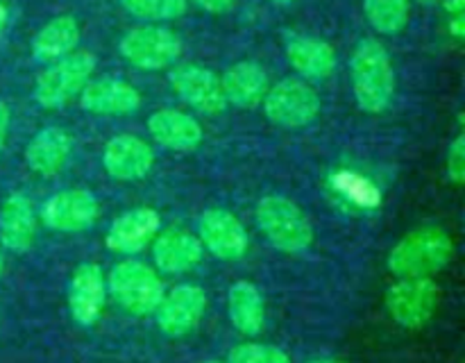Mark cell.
I'll return each mask as SVG.
<instances>
[{
  "mask_svg": "<svg viewBox=\"0 0 465 363\" xmlns=\"http://www.w3.org/2000/svg\"><path fill=\"white\" fill-rule=\"evenodd\" d=\"M354 100L366 113H380L395 93V73L389 53L375 39H363L350 59Z\"/></svg>",
  "mask_w": 465,
  "mask_h": 363,
  "instance_id": "obj_1",
  "label": "cell"
},
{
  "mask_svg": "<svg viewBox=\"0 0 465 363\" xmlns=\"http://www.w3.org/2000/svg\"><path fill=\"white\" fill-rule=\"evenodd\" d=\"M454 243L440 227H420L404 236L389 254V270L398 277H431L452 261Z\"/></svg>",
  "mask_w": 465,
  "mask_h": 363,
  "instance_id": "obj_2",
  "label": "cell"
},
{
  "mask_svg": "<svg viewBox=\"0 0 465 363\" xmlns=\"http://www.w3.org/2000/svg\"><path fill=\"white\" fill-rule=\"evenodd\" d=\"M257 222L266 239L282 252H304L313 240L309 218L298 204L282 195H266L257 204Z\"/></svg>",
  "mask_w": 465,
  "mask_h": 363,
  "instance_id": "obj_3",
  "label": "cell"
},
{
  "mask_svg": "<svg viewBox=\"0 0 465 363\" xmlns=\"http://www.w3.org/2000/svg\"><path fill=\"white\" fill-rule=\"evenodd\" d=\"M109 290L114 299L132 316H150L163 298V281L143 261H121L109 272Z\"/></svg>",
  "mask_w": 465,
  "mask_h": 363,
  "instance_id": "obj_4",
  "label": "cell"
},
{
  "mask_svg": "<svg viewBox=\"0 0 465 363\" xmlns=\"http://www.w3.org/2000/svg\"><path fill=\"white\" fill-rule=\"evenodd\" d=\"M95 71V57L86 50L50 64L35 84V100L44 109H57L80 93Z\"/></svg>",
  "mask_w": 465,
  "mask_h": 363,
  "instance_id": "obj_5",
  "label": "cell"
},
{
  "mask_svg": "<svg viewBox=\"0 0 465 363\" xmlns=\"http://www.w3.org/2000/svg\"><path fill=\"white\" fill-rule=\"evenodd\" d=\"M439 284L431 277H400L386 290V309L400 327L420 329L439 307Z\"/></svg>",
  "mask_w": 465,
  "mask_h": 363,
  "instance_id": "obj_6",
  "label": "cell"
},
{
  "mask_svg": "<svg viewBox=\"0 0 465 363\" xmlns=\"http://www.w3.org/2000/svg\"><path fill=\"white\" fill-rule=\"evenodd\" d=\"M123 59L141 71H162L173 66L182 54V41L175 32L159 25L134 27L118 44Z\"/></svg>",
  "mask_w": 465,
  "mask_h": 363,
  "instance_id": "obj_7",
  "label": "cell"
},
{
  "mask_svg": "<svg viewBox=\"0 0 465 363\" xmlns=\"http://www.w3.org/2000/svg\"><path fill=\"white\" fill-rule=\"evenodd\" d=\"M263 112L280 127H304L321 113V98L302 80H284L266 91Z\"/></svg>",
  "mask_w": 465,
  "mask_h": 363,
  "instance_id": "obj_8",
  "label": "cell"
},
{
  "mask_svg": "<svg viewBox=\"0 0 465 363\" xmlns=\"http://www.w3.org/2000/svg\"><path fill=\"white\" fill-rule=\"evenodd\" d=\"M168 82H171L173 91L189 107H193L195 112L216 116V113H221L227 107L221 77L209 71V68L184 64V66L173 68L171 75H168Z\"/></svg>",
  "mask_w": 465,
  "mask_h": 363,
  "instance_id": "obj_9",
  "label": "cell"
},
{
  "mask_svg": "<svg viewBox=\"0 0 465 363\" xmlns=\"http://www.w3.org/2000/svg\"><path fill=\"white\" fill-rule=\"evenodd\" d=\"M207 309V295L195 284H180L163 293L162 302L157 307L159 329L166 336L180 338V336L191 334L200 325Z\"/></svg>",
  "mask_w": 465,
  "mask_h": 363,
  "instance_id": "obj_10",
  "label": "cell"
},
{
  "mask_svg": "<svg viewBox=\"0 0 465 363\" xmlns=\"http://www.w3.org/2000/svg\"><path fill=\"white\" fill-rule=\"evenodd\" d=\"M198 234L203 248L223 261H236L248 252V231L239 218L225 209H207L200 216Z\"/></svg>",
  "mask_w": 465,
  "mask_h": 363,
  "instance_id": "obj_11",
  "label": "cell"
},
{
  "mask_svg": "<svg viewBox=\"0 0 465 363\" xmlns=\"http://www.w3.org/2000/svg\"><path fill=\"white\" fill-rule=\"evenodd\" d=\"M98 218V200L86 189H68L54 193L41 207V221L54 231H82Z\"/></svg>",
  "mask_w": 465,
  "mask_h": 363,
  "instance_id": "obj_12",
  "label": "cell"
},
{
  "mask_svg": "<svg viewBox=\"0 0 465 363\" xmlns=\"http://www.w3.org/2000/svg\"><path fill=\"white\" fill-rule=\"evenodd\" d=\"M154 152L143 139L132 134L114 136L103 150V166L114 180L134 182L150 172Z\"/></svg>",
  "mask_w": 465,
  "mask_h": 363,
  "instance_id": "obj_13",
  "label": "cell"
},
{
  "mask_svg": "<svg viewBox=\"0 0 465 363\" xmlns=\"http://www.w3.org/2000/svg\"><path fill=\"white\" fill-rule=\"evenodd\" d=\"M104 307V277L98 263H82L68 284V309L77 325L89 327L100 318Z\"/></svg>",
  "mask_w": 465,
  "mask_h": 363,
  "instance_id": "obj_14",
  "label": "cell"
},
{
  "mask_svg": "<svg viewBox=\"0 0 465 363\" xmlns=\"http://www.w3.org/2000/svg\"><path fill=\"white\" fill-rule=\"evenodd\" d=\"M162 218L154 209L139 207L121 213L107 231V248L116 254H136L157 236Z\"/></svg>",
  "mask_w": 465,
  "mask_h": 363,
  "instance_id": "obj_15",
  "label": "cell"
},
{
  "mask_svg": "<svg viewBox=\"0 0 465 363\" xmlns=\"http://www.w3.org/2000/svg\"><path fill=\"white\" fill-rule=\"evenodd\" d=\"M80 104L95 116H127L141 107V93L123 80L86 82Z\"/></svg>",
  "mask_w": 465,
  "mask_h": 363,
  "instance_id": "obj_16",
  "label": "cell"
},
{
  "mask_svg": "<svg viewBox=\"0 0 465 363\" xmlns=\"http://www.w3.org/2000/svg\"><path fill=\"white\" fill-rule=\"evenodd\" d=\"M36 213L25 193H12L0 207V243L12 252H25L35 243Z\"/></svg>",
  "mask_w": 465,
  "mask_h": 363,
  "instance_id": "obj_17",
  "label": "cell"
},
{
  "mask_svg": "<svg viewBox=\"0 0 465 363\" xmlns=\"http://www.w3.org/2000/svg\"><path fill=\"white\" fill-rule=\"evenodd\" d=\"M148 132L159 145L175 152H191L203 143V127L189 113L162 109L148 118Z\"/></svg>",
  "mask_w": 465,
  "mask_h": 363,
  "instance_id": "obj_18",
  "label": "cell"
},
{
  "mask_svg": "<svg viewBox=\"0 0 465 363\" xmlns=\"http://www.w3.org/2000/svg\"><path fill=\"white\" fill-rule=\"evenodd\" d=\"M153 257L159 270L168 272V275H180V272L198 266L203 259V243L191 231L168 230L154 240Z\"/></svg>",
  "mask_w": 465,
  "mask_h": 363,
  "instance_id": "obj_19",
  "label": "cell"
},
{
  "mask_svg": "<svg viewBox=\"0 0 465 363\" xmlns=\"http://www.w3.org/2000/svg\"><path fill=\"white\" fill-rule=\"evenodd\" d=\"M73 150V139L64 127H45L25 148V162L36 175H54L62 171Z\"/></svg>",
  "mask_w": 465,
  "mask_h": 363,
  "instance_id": "obj_20",
  "label": "cell"
},
{
  "mask_svg": "<svg viewBox=\"0 0 465 363\" xmlns=\"http://www.w3.org/2000/svg\"><path fill=\"white\" fill-rule=\"evenodd\" d=\"M223 93L227 103L236 107H257L268 91V75L257 62H239L227 68L221 77Z\"/></svg>",
  "mask_w": 465,
  "mask_h": 363,
  "instance_id": "obj_21",
  "label": "cell"
},
{
  "mask_svg": "<svg viewBox=\"0 0 465 363\" xmlns=\"http://www.w3.org/2000/svg\"><path fill=\"white\" fill-rule=\"evenodd\" d=\"M291 66L307 80H325L334 73L336 54L327 41L313 36H295L286 44Z\"/></svg>",
  "mask_w": 465,
  "mask_h": 363,
  "instance_id": "obj_22",
  "label": "cell"
},
{
  "mask_svg": "<svg viewBox=\"0 0 465 363\" xmlns=\"http://www.w3.org/2000/svg\"><path fill=\"white\" fill-rule=\"evenodd\" d=\"M77 41H80V25L75 18L57 16L36 32L35 41H32V54L36 62L53 64L71 54Z\"/></svg>",
  "mask_w": 465,
  "mask_h": 363,
  "instance_id": "obj_23",
  "label": "cell"
},
{
  "mask_svg": "<svg viewBox=\"0 0 465 363\" xmlns=\"http://www.w3.org/2000/svg\"><path fill=\"white\" fill-rule=\"evenodd\" d=\"M227 311H230V320L241 334L257 336L263 327V299L257 286L252 281H236L232 284L230 293H227Z\"/></svg>",
  "mask_w": 465,
  "mask_h": 363,
  "instance_id": "obj_24",
  "label": "cell"
},
{
  "mask_svg": "<svg viewBox=\"0 0 465 363\" xmlns=\"http://www.w3.org/2000/svg\"><path fill=\"white\" fill-rule=\"evenodd\" d=\"M368 23L381 34H398L409 21V0H363Z\"/></svg>",
  "mask_w": 465,
  "mask_h": 363,
  "instance_id": "obj_25",
  "label": "cell"
},
{
  "mask_svg": "<svg viewBox=\"0 0 465 363\" xmlns=\"http://www.w3.org/2000/svg\"><path fill=\"white\" fill-rule=\"evenodd\" d=\"M121 5L143 21H175L186 12V0H121Z\"/></svg>",
  "mask_w": 465,
  "mask_h": 363,
  "instance_id": "obj_26",
  "label": "cell"
},
{
  "mask_svg": "<svg viewBox=\"0 0 465 363\" xmlns=\"http://www.w3.org/2000/svg\"><path fill=\"white\" fill-rule=\"evenodd\" d=\"M230 363H291V357L275 345L243 343L232 349Z\"/></svg>",
  "mask_w": 465,
  "mask_h": 363,
  "instance_id": "obj_27",
  "label": "cell"
},
{
  "mask_svg": "<svg viewBox=\"0 0 465 363\" xmlns=\"http://www.w3.org/2000/svg\"><path fill=\"white\" fill-rule=\"evenodd\" d=\"M448 177L452 184L461 186L465 182V136L459 134L448 152Z\"/></svg>",
  "mask_w": 465,
  "mask_h": 363,
  "instance_id": "obj_28",
  "label": "cell"
},
{
  "mask_svg": "<svg viewBox=\"0 0 465 363\" xmlns=\"http://www.w3.org/2000/svg\"><path fill=\"white\" fill-rule=\"evenodd\" d=\"M191 3L198 5L200 9H204V12L225 14V12H230L232 7H234L236 0H191Z\"/></svg>",
  "mask_w": 465,
  "mask_h": 363,
  "instance_id": "obj_29",
  "label": "cell"
},
{
  "mask_svg": "<svg viewBox=\"0 0 465 363\" xmlns=\"http://www.w3.org/2000/svg\"><path fill=\"white\" fill-rule=\"evenodd\" d=\"M9 130V107L5 103H0V150H3L5 139H7Z\"/></svg>",
  "mask_w": 465,
  "mask_h": 363,
  "instance_id": "obj_30",
  "label": "cell"
},
{
  "mask_svg": "<svg viewBox=\"0 0 465 363\" xmlns=\"http://www.w3.org/2000/svg\"><path fill=\"white\" fill-rule=\"evenodd\" d=\"M450 32H452L457 39H461L463 32H465V16H463V14H454L452 21H450Z\"/></svg>",
  "mask_w": 465,
  "mask_h": 363,
  "instance_id": "obj_31",
  "label": "cell"
},
{
  "mask_svg": "<svg viewBox=\"0 0 465 363\" xmlns=\"http://www.w3.org/2000/svg\"><path fill=\"white\" fill-rule=\"evenodd\" d=\"M307 363H345V361H339V358H313V361H307Z\"/></svg>",
  "mask_w": 465,
  "mask_h": 363,
  "instance_id": "obj_32",
  "label": "cell"
},
{
  "mask_svg": "<svg viewBox=\"0 0 465 363\" xmlns=\"http://www.w3.org/2000/svg\"><path fill=\"white\" fill-rule=\"evenodd\" d=\"M5 21H7V9H5L3 5H0V27L5 25Z\"/></svg>",
  "mask_w": 465,
  "mask_h": 363,
  "instance_id": "obj_33",
  "label": "cell"
},
{
  "mask_svg": "<svg viewBox=\"0 0 465 363\" xmlns=\"http://www.w3.org/2000/svg\"><path fill=\"white\" fill-rule=\"evenodd\" d=\"M5 270V257H3V250H0V275H3Z\"/></svg>",
  "mask_w": 465,
  "mask_h": 363,
  "instance_id": "obj_34",
  "label": "cell"
},
{
  "mask_svg": "<svg viewBox=\"0 0 465 363\" xmlns=\"http://www.w3.org/2000/svg\"><path fill=\"white\" fill-rule=\"evenodd\" d=\"M416 3H420V5H434V3H440V0H416Z\"/></svg>",
  "mask_w": 465,
  "mask_h": 363,
  "instance_id": "obj_35",
  "label": "cell"
},
{
  "mask_svg": "<svg viewBox=\"0 0 465 363\" xmlns=\"http://www.w3.org/2000/svg\"><path fill=\"white\" fill-rule=\"evenodd\" d=\"M272 3H277V5H291V3H295V0H272Z\"/></svg>",
  "mask_w": 465,
  "mask_h": 363,
  "instance_id": "obj_36",
  "label": "cell"
},
{
  "mask_svg": "<svg viewBox=\"0 0 465 363\" xmlns=\"http://www.w3.org/2000/svg\"><path fill=\"white\" fill-rule=\"evenodd\" d=\"M203 363H230V361H203Z\"/></svg>",
  "mask_w": 465,
  "mask_h": 363,
  "instance_id": "obj_37",
  "label": "cell"
}]
</instances>
